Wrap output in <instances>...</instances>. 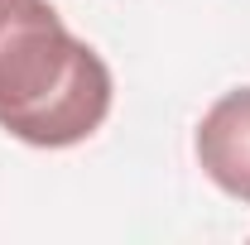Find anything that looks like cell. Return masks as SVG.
Listing matches in <instances>:
<instances>
[{
	"mask_svg": "<svg viewBox=\"0 0 250 245\" xmlns=\"http://www.w3.org/2000/svg\"><path fill=\"white\" fill-rule=\"evenodd\" d=\"M111 67L58 20L48 0H0V125L39 149H67L101 130Z\"/></svg>",
	"mask_w": 250,
	"mask_h": 245,
	"instance_id": "6da1fadb",
	"label": "cell"
},
{
	"mask_svg": "<svg viewBox=\"0 0 250 245\" xmlns=\"http://www.w3.org/2000/svg\"><path fill=\"white\" fill-rule=\"evenodd\" d=\"M197 163L221 192L250 202V87L226 92L202 116V125H197Z\"/></svg>",
	"mask_w": 250,
	"mask_h": 245,
	"instance_id": "7a4b0ae2",
	"label": "cell"
}]
</instances>
